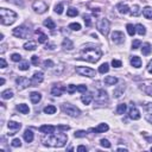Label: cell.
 Returning a JSON list of instances; mask_svg holds the SVG:
<instances>
[{
    "label": "cell",
    "mask_w": 152,
    "mask_h": 152,
    "mask_svg": "<svg viewBox=\"0 0 152 152\" xmlns=\"http://www.w3.org/2000/svg\"><path fill=\"white\" fill-rule=\"evenodd\" d=\"M68 140V136L65 133H56V134H49L47 138L43 139V145L44 146H50V147H62L65 145Z\"/></svg>",
    "instance_id": "6da1fadb"
},
{
    "label": "cell",
    "mask_w": 152,
    "mask_h": 152,
    "mask_svg": "<svg viewBox=\"0 0 152 152\" xmlns=\"http://www.w3.org/2000/svg\"><path fill=\"white\" fill-rule=\"evenodd\" d=\"M102 52L100 50V48L97 47H88V48H84L82 50V54H81V58L84 59V61H88L90 63H96L99 59L101 58Z\"/></svg>",
    "instance_id": "7a4b0ae2"
},
{
    "label": "cell",
    "mask_w": 152,
    "mask_h": 152,
    "mask_svg": "<svg viewBox=\"0 0 152 152\" xmlns=\"http://www.w3.org/2000/svg\"><path fill=\"white\" fill-rule=\"evenodd\" d=\"M0 18H1V24L4 25H12L17 19V13L12 10H7L1 7L0 9Z\"/></svg>",
    "instance_id": "3957f363"
},
{
    "label": "cell",
    "mask_w": 152,
    "mask_h": 152,
    "mask_svg": "<svg viewBox=\"0 0 152 152\" xmlns=\"http://www.w3.org/2000/svg\"><path fill=\"white\" fill-rule=\"evenodd\" d=\"M61 108H62V111H63V113L68 114V115H70V116H78V115L81 114V111L78 109L76 106L71 105V103H62Z\"/></svg>",
    "instance_id": "277c9868"
},
{
    "label": "cell",
    "mask_w": 152,
    "mask_h": 152,
    "mask_svg": "<svg viewBox=\"0 0 152 152\" xmlns=\"http://www.w3.org/2000/svg\"><path fill=\"white\" fill-rule=\"evenodd\" d=\"M109 28H111V24L108 22V19H106V18L100 19V20L97 22V24H96L97 31L103 36H107L109 34Z\"/></svg>",
    "instance_id": "5b68a950"
},
{
    "label": "cell",
    "mask_w": 152,
    "mask_h": 152,
    "mask_svg": "<svg viewBox=\"0 0 152 152\" xmlns=\"http://www.w3.org/2000/svg\"><path fill=\"white\" fill-rule=\"evenodd\" d=\"M30 35V29L26 28L25 25L17 26L16 29H13V36H16L18 38H26Z\"/></svg>",
    "instance_id": "8992f818"
},
{
    "label": "cell",
    "mask_w": 152,
    "mask_h": 152,
    "mask_svg": "<svg viewBox=\"0 0 152 152\" xmlns=\"http://www.w3.org/2000/svg\"><path fill=\"white\" fill-rule=\"evenodd\" d=\"M32 9H34L37 13H39V14H42V13H45L48 11L49 6L44 0H36V1L32 4Z\"/></svg>",
    "instance_id": "52a82bcc"
},
{
    "label": "cell",
    "mask_w": 152,
    "mask_h": 152,
    "mask_svg": "<svg viewBox=\"0 0 152 152\" xmlns=\"http://www.w3.org/2000/svg\"><path fill=\"white\" fill-rule=\"evenodd\" d=\"M95 103L97 106H105L108 103V94L107 91H105L103 89H100L99 90V93L95 97Z\"/></svg>",
    "instance_id": "ba28073f"
},
{
    "label": "cell",
    "mask_w": 152,
    "mask_h": 152,
    "mask_svg": "<svg viewBox=\"0 0 152 152\" xmlns=\"http://www.w3.org/2000/svg\"><path fill=\"white\" fill-rule=\"evenodd\" d=\"M76 72L80 74L81 76H87V77L95 76V70L91 68H88V67H76Z\"/></svg>",
    "instance_id": "9c48e42d"
},
{
    "label": "cell",
    "mask_w": 152,
    "mask_h": 152,
    "mask_svg": "<svg viewBox=\"0 0 152 152\" xmlns=\"http://www.w3.org/2000/svg\"><path fill=\"white\" fill-rule=\"evenodd\" d=\"M17 82V87L19 90H23L25 88H28V87H31L32 83H31V80H29L28 77H19L16 80Z\"/></svg>",
    "instance_id": "30bf717a"
},
{
    "label": "cell",
    "mask_w": 152,
    "mask_h": 152,
    "mask_svg": "<svg viewBox=\"0 0 152 152\" xmlns=\"http://www.w3.org/2000/svg\"><path fill=\"white\" fill-rule=\"evenodd\" d=\"M44 80V74L42 71H36L34 76H32L31 78V83H32V87H36V86H38L39 83H42Z\"/></svg>",
    "instance_id": "8fae6325"
},
{
    "label": "cell",
    "mask_w": 152,
    "mask_h": 152,
    "mask_svg": "<svg viewBox=\"0 0 152 152\" xmlns=\"http://www.w3.org/2000/svg\"><path fill=\"white\" fill-rule=\"evenodd\" d=\"M125 41V36L121 31H114L112 34V42L114 44H122Z\"/></svg>",
    "instance_id": "7c38bea8"
},
{
    "label": "cell",
    "mask_w": 152,
    "mask_h": 152,
    "mask_svg": "<svg viewBox=\"0 0 152 152\" xmlns=\"http://www.w3.org/2000/svg\"><path fill=\"white\" fill-rule=\"evenodd\" d=\"M139 88L144 91L145 94L152 96V81H145V82H143L139 86Z\"/></svg>",
    "instance_id": "4fadbf2b"
},
{
    "label": "cell",
    "mask_w": 152,
    "mask_h": 152,
    "mask_svg": "<svg viewBox=\"0 0 152 152\" xmlns=\"http://www.w3.org/2000/svg\"><path fill=\"white\" fill-rule=\"evenodd\" d=\"M128 116L131 119H133V120H139V119H140V112H139V109H138L136 106L132 105L130 111H128Z\"/></svg>",
    "instance_id": "5bb4252c"
},
{
    "label": "cell",
    "mask_w": 152,
    "mask_h": 152,
    "mask_svg": "<svg viewBox=\"0 0 152 152\" xmlns=\"http://www.w3.org/2000/svg\"><path fill=\"white\" fill-rule=\"evenodd\" d=\"M7 127L10 128L11 131V133H9V136H13V134H16V132L20 130L22 127V124H19V122H16V121H10L7 124Z\"/></svg>",
    "instance_id": "9a60e30c"
},
{
    "label": "cell",
    "mask_w": 152,
    "mask_h": 152,
    "mask_svg": "<svg viewBox=\"0 0 152 152\" xmlns=\"http://www.w3.org/2000/svg\"><path fill=\"white\" fill-rule=\"evenodd\" d=\"M56 130L55 126H51V125H42L41 127H39V131L42 132V133H45V134H51L54 133Z\"/></svg>",
    "instance_id": "2e32d148"
},
{
    "label": "cell",
    "mask_w": 152,
    "mask_h": 152,
    "mask_svg": "<svg viewBox=\"0 0 152 152\" xmlns=\"http://www.w3.org/2000/svg\"><path fill=\"white\" fill-rule=\"evenodd\" d=\"M64 90H65V88L63 86H54L51 89V94L54 96H61L64 93Z\"/></svg>",
    "instance_id": "e0dca14e"
},
{
    "label": "cell",
    "mask_w": 152,
    "mask_h": 152,
    "mask_svg": "<svg viewBox=\"0 0 152 152\" xmlns=\"http://www.w3.org/2000/svg\"><path fill=\"white\" fill-rule=\"evenodd\" d=\"M108 130H109V127H108L107 124H100L97 127L93 128L91 131H93L94 133H103V132H107Z\"/></svg>",
    "instance_id": "ac0fdd59"
},
{
    "label": "cell",
    "mask_w": 152,
    "mask_h": 152,
    "mask_svg": "<svg viewBox=\"0 0 152 152\" xmlns=\"http://www.w3.org/2000/svg\"><path fill=\"white\" fill-rule=\"evenodd\" d=\"M30 100L32 103H38L39 101L42 100V95L38 93V91H32L30 94Z\"/></svg>",
    "instance_id": "d6986e66"
},
{
    "label": "cell",
    "mask_w": 152,
    "mask_h": 152,
    "mask_svg": "<svg viewBox=\"0 0 152 152\" xmlns=\"http://www.w3.org/2000/svg\"><path fill=\"white\" fill-rule=\"evenodd\" d=\"M116 10L121 13V14H126V13L130 12V7H128V5L126 4H124V3H120V4H118L116 6Z\"/></svg>",
    "instance_id": "ffe728a7"
},
{
    "label": "cell",
    "mask_w": 152,
    "mask_h": 152,
    "mask_svg": "<svg viewBox=\"0 0 152 152\" xmlns=\"http://www.w3.org/2000/svg\"><path fill=\"white\" fill-rule=\"evenodd\" d=\"M131 65L132 67H134V68H140L141 67V59L140 57H138V56H133V57H131Z\"/></svg>",
    "instance_id": "44dd1931"
},
{
    "label": "cell",
    "mask_w": 152,
    "mask_h": 152,
    "mask_svg": "<svg viewBox=\"0 0 152 152\" xmlns=\"http://www.w3.org/2000/svg\"><path fill=\"white\" fill-rule=\"evenodd\" d=\"M34 138H35L34 132H32L31 130H26V131L24 132V139H25L26 143H32Z\"/></svg>",
    "instance_id": "7402d4cb"
},
{
    "label": "cell",
    "mask_w": 152,
    "mask_h": 152,
    "mask_svg": "<svg viewBox=\"0 0 152 152\" xmlns=\"http://www.w3.org/2000/svg\"><path fill=\"white\" fill-rule=\"evenodd\" d=\"M152 51V48H151V44L150 43H144L143 47H141V54L144 56H149Z\"/></svg>",
    "instance_id": "603a6c76"
},
{
    "label": "cell",
    "mask_w": 152,
    "mask_h": 152,
    "mask_svg": "<svg viewBox=\"0 0 152 152\" xmlns=\"http://www.w3.org/2000/svg\"><path fill=\"white\" fill-rule=\"evenodd\" d=\"M62 47L65 50H72V49H74V43H72L69 38H64V41L62 43Z\"/></svg>",
    "instance_id": "cb8c5ba5"
},
{
    "label": "cell",
    "mask_w": 152,
    "mask_h": 152,
    "mask_svg": "<svg viewBox=\"0 0 152 152\" xmlns=\"http://www.w3.org/2000/svg\"><path fill=\"white\" fill-rule=\"evenodd\" d=\"M43 25L45 26V28L50 29V30H54V29L56 28V24H55V22L52 20L51 18H48V19H45V20L43 22Z\"/></svg>",
    "instance_id": "d4e9b609"
},
{
    "label": "cell",
    "mask_w": 152,
    "mask_h": 152,
    "mask_svg": "<svg viewBox=\"0 0 152 152\" xmlns=\"http://www.w3.org/2000/svg\"><path fill=\"white\" fill-rule=\"evenodd\" d=\"M24 49L25 50H29V51H34V50L37 49V44H36V42H32V41L26 42L24 44Z\"/></svg>",
    "instance_id": "484cf974"
},
{
    "label": "cell",
    "mask_w": 152,
    "mask_h": 152,
    "mask_svg": "<svg viewBox=\"0 0 152 152\" xmlns=\"http://www.w3.org/2000/svg\"><path fill=\"white\" fill-rule=\"evenodd\" d=\"M145 109H146V112H147L146 120L152 124V103H147L146 106H145Z\"/></svg>",
    "instance_id": "4316f807"
},
{
    "label": "cell",
    "mask_w": 152,
    "mask_h": 152,
    "mask_svg": "<svg viewBox=\"0 0 152 152\" xmlns=\"http://www.w3.org/2000/svg\"><path fill=\"white\" fill-rule=\"evenodd\" d=\"M118 83V78L114 77V76H107L105 77V84L107 86H114Z\"/></svg>",
    "instance_id": "83f0119b"
},
{
    "label": "cell",
    "mask_w": 152,
    "mask_h": 152,
    "mask_svg": "<svg viewBox=\"0 0 152 152\" xmlns=\"http://www.w3.org/2000/svg\"><path fill=\"white\" fill-rule=\"evenodd\" d=\"M17 109H18L19 112H20V113H23V114H29V112H30L29 106H28V105H25V103L18 105V106H17Z\"/></svg>",
    "instance_id": "f1b7e54d"
},
{
    "label": "cell",
    "mask_w": 152,
    "mask_h": 152,
    "mask_svg": "<svg viewBox=\"0 0 152 152\" xmlns=\"http://www.w3.org/2000/svg\"><path fill=\"white\" fill-rule=\"evenodd\" d=\"M81 100H82V102H83L84 105H89V103L91 102V100H93V94H91V93L84 94V95H82Z\"/></svg>",
    "instance_id": "f546056e"
},
{
    "label": "cell",
    "mask_w": 152,
    "mask_h": 152,
    "mask_svg": "<svg viewBox=\"0 0 152 152\" xmlns=\"http://www.w3.org/2000/svg\"><path fill=\"white\" fill-rule=\"evenodd\" d=\"M143 16L146 19H152V7L146 6V7L143 10Z\"/></svg>",
    "instance_id": "4dcf8cb0"
},
{
    "label": "cell",
    "mask_w": 152,
    "mask_h": 152,
    "mask_svg": "<svg viewBox=\"0 0 152 152\" xmlns=\"http://www.w3.org/2000/svg\"><path fill=\"white\" fill-rule=\"evenodd\" d=\"M56 111H57V108L52 105H48L47 107H44V113L45 114H55Z\"/></svg>",
    "instance_id": "1f68e13d"
},
{
    "label": "cell",
    "mask_w": 152,
    "mask_h": 152,
    "mask_svg": "<svg viewBox=\"0 0 152 152\" xmlns=\"http://www.w3.org/2000/svg\"><path fill=\"white\" fill-rule=\"evenodd\" d=\"M136 32H137V34H139L140 36H144L145 34H146V29H145L144 25L137 24V25H136Z\"/></svg>",
    "instance_id": "d6a6232c"
},
{
    "label": "cell",
    "mask_w": 152,
    "mask_h": 152,
    "mask_svg": "<svg viewBox=\"0 0 152 152\" xmlns=\"http://www.w3.org/2000/svg\"><path fill=\"white\" fill-rule=\"evenodd\" d=\"M12 96H13V91L11 89H6L1 93V97L4 99V100H9V99H11Z\"/></svg>",
    "instance_id": "836d02e7"
},
{
    "label": "cell",
    "mask_w": 152,
    "mask_h": 152,
    "mask_svg": "<svg viewBox=\"0 0 152 152\" xmlns=\"http://www.w3.org/2000/svg\"><path fill=\"white\" fill-rule=\"evenodd\" d=\"M126 109H127L126 103H120V105H118V107H116V114H124L125 112H126Z\"/></svg>",
    "instance_id": "e575fe53"
},
{
    "label": "cell",
    "mask_w": 152,
    "mask_h": 152,
    "mask_svg": "<svg viewBox=\"0 0 152 152\" xmlns=\"http://www.w3.org/2000/svg\"><path fill=\"white\" fill-rule=\"evenodd\" d=\"M36 34L38 35L39 34V37H38V43H45V42H47L48 41V36L47 35H45V34H42V32L41 31H36Z\"/></svg>",
    "instance_id": "d590c367"
},
{
    "label": "cell",
    "mask_w": 152,
    "mask_h": 152,
    "mask_svg": "<svg viewBox=\"0 0 152 152\" xmlns=\"http://www.w3.org/2000/svg\"><path fill=\"white\" fill-rule=\"evenodd\" d=\"M108 70H109V64L108 63H103L99 67V72H101V74H106V72H108Z\"/></svg>",
    "instance_id": "8d00e7d4"
},
{
    "label": "cell",
    "mask_w": 152,
    "mask_h": 152,
    "mask_svg": "<svg viewBox=\"0 0 152 152\" xmlns=\"http://www.w3.org/2000/svg\"><path fill=\"white\" fill-rule=\"evenodd\" d=\"M18 68H19V70H23V71H25V70H29V68H30V64H29V62H26V61L19 62Z\"/></svg>",
    "instance_id": "74e56055"
},
{
    "label": "cell",
    "mask_w": 152,
    "mask_h": 152,
    "mask_svg": "<svg viewBox=\"0 0 152 152\" xmlns=\"http://www.w3.org/2000/svg\"><path fill=\"white\" fill-rule=\"evenodd\" d=\"M131 14L132 16H134V17H138L140 14V9H139V6L138 5H134L133 7L131 9Z\"/></svg>",
    "instance_id": "f35d334b"
},
{
    "label": "cell",
    "mask_w": 152,
    "mask_h": 152,
    "mask_svg": "<svg viewBox=\"0 0 152 152\" xmlns=\"http://www.w3.org/2000/svg\"><path fill=\"white\" fill-rule=\"evenodd\" d=\"M78 14V11L75 9V7H70V9H68V11H67V16L68 17H76Z\"/></svg>",
    "instance_id": "ab89813d"
},
{
    "label": "cell",
    "mask_w": 152,
    "mask_h": 152,
    "mask_svg": "<svg viewBox=\"0 0 152 152\" xmlns=\"http://www.w3.org/2000/svg\"><path fill=\"white\" fill-rule=\"evenodd\" d=\"M126 29H127V32H128L130 36H134V34H136V26H133L132 24H127Z\"/></svg>",
    "instance_id": "60d3db41"
},
{
    "label": "cell",
    "mask_w": 152,
    "mask_h": 152,
    "mask_svg": "<svg viewBox=\"0 0 152 152\" xmlns=\"http://www.w3.org/2000/svg\"><path fill=\"white\" fill-rule=\"evenodd\" d=\"M69 29L72 30V31H80L81 30V25L78 23H71V24H69Z\"/></svg>",
    "instance_id": "b9f144b4"
},
{
    "label": "cell",
    "mask_w": 152,
    "mask_h": 152,
    "mask_svg": "<svg viewBox=\"0 0 152 152\" xmlns=\"http://www.w3.org/2000/svg\"><path fill=\"white\" fill-rule=\"evenodd\" d=\"M11 145H12L13 147H20V146H22V141H20V139H19V138H16V139L12 140Z\"/></svg>",
    "instance_id": "7bdbcfd3"
},
{
    "label": "cell",
    "mask_w": 152,
    "mask_h": 152,
    "mask_svg": "<svg viewBox=\"0 0 152 152\" xmlns=\"http://www.w3.org/2000/svg\"><path fill=\"white\" fill-rule=\"evenodd\" d=\"M83 20L86 23V26H90L91 25V17L89 14H84L83 16Z\"/></svg>",
    "instance_id": "ee69618b"
},
{
    "label": "cell",
    "mask_w": 152,
    "mask_h": 152,
    "mask_svg": "<svg viewBox=\"0 0 152 152\" xmlns=\"http://www.w3.org/2000/svg\"><path fill=\"white\" fill-rule=\"evenodd\" d=\"M141 45V42L139 41V39H134L133 42H132V49L133 50H136V49H138Z\"/></svg>",
    "instance_id": "f6af8a7d"
},
{
    "label": "cell",
    "mask_w": 152,
    "mask_h": 152,
    "mask_svg": "<svg viewBox=\"0 0 152 152\" xmlns=\"http://www.w3.org/2000/svg\"><path fill=\"white\" fill-rule=\"evenodd\" d=\"M55 12L57 14H62L63 13V4H58L55 6Z\"/></svg>",
    "instance_id": "bcb514c9"
},
{
    "label": "cell",
    "mask_w": 152,
    "mask_h": 152,
    "mask_svg": "<svg viewBox=\"0 0 152 152\" xmlns=\"http://www.w3.org/2000/svg\"><path fill=\"white\" fill-rule=\"evenodd\" d=\"M11 59L13 62H22V56L19 55V54H13L11 56Z\"/></svg>",
    "instance_id": "7dc6e473"
},
{
    "label": "cell",
    "mask_w": 152,
    "mask_h": 152,
    "mask_svg": "<svg viewBox=\"0 0 152 152\" xmlns=\"http://www.w3.org/2000/svg\"><path fill=\"white\" fill-rule=\"evenodd\" d=\"M43 65H44V68H51V67H54V62H52L51 59H45L43 62Z\"/></svg>",
    "instance_id": "c3c4849f"
},
{
    "label": "cell",
    "mask_w": 152,
    "mask_h": 152,
    "mask_svg": "<svg viewBox=\"0 0 152 152\" xmlns=\"http://www.w3.org/2000/svg\"><path fill=\"white\" fill-rule=\"evenodd\" d=\"M76 90L80 91V93H86V91H87V86H84V84L76 86Z\"/></svg>",
    "instance_id": "681fc988"
},
{
    "label": "cell",
    "mask_w": 152,
    "mask_h": 152,
    "mask_svg": "<svg viewBox=\"0 0 152 152\" xmlns=\"http://www.w3.org/2000/svg\"><path fill=\"white\" fill-rule=\"evenodd\" d=\"M86 136H87V132L86 131H76L75 132V137L76 138H84Z\"/></svg>",
    "instance_id": "f907efd6"
},
{
    "label": "cell",
    "mask_w": 152,
    "mask_h": 152,
    "mask_svg": "<svg viewBox=\"0 0 152 152\" xmlns=\"http://www.w3.org/2000/svg\"><path fill=\"white\" fill-rule=\"evenodd\" d=\"M100 144H101V146L106 147V149H109L111 147V143L107 140V139H101L100 140Z\"/></svg>",
    "instance_id": "816d5d0a"
},
{
    "label": "cell",
    "mask_w": 152,
    "mask_h": 152,
    "mask_svg": "<svg viewBox=\"0 0 152 152\" xmlns=\"http://www.w3.org/2000/svg\"><path fill=\"white\" fill-rule=\"evenodd\" d=\"M112 65H113L114 68H120L122 63H121V61H119V59H113V61H112Z\"/></svg>",
    "instance_id": "f5cc1de1"
},
{
    "label": "cell",
    "mask_w": 152,
    "mask_h": 152,
    "mask_svg": "<svg viewBox=\"0 0 152 152\" xmlns=\"http://www.w3.org/2000/svg\"><path fill=\"white\" fill-rule=\"evenodd\" d=\"M67 91H68L69 94H72L74 91H76V86H74V84L68 86V87H67Z\"/></svg>",
    "instance_id": "db71d44e"
},
{
    "label": "cell",
    "mask_w": 152,
    "mask_h": 152,
    "mask_svg": "<svg viewBox=\"0 0 152 152\" xmlns=\"http://www.w3.org/2000/svg\"><path fill=\"white\" fill-rule=\"evenodd\" d=\"M125 89V87H120V89H115L114 90V96L115 97H120V95H121V91Z\"/></svg>",
    "instance_id": "11a10c76"
},
{
    "label": "cell",
    "mask_w": 152,
    "mask_h": 152,
    "mask_svg": "<svg viewBox=\"0 0 152 152\" xmlns=\"http://www.w3.org/2000/svg\"><path fill=\"white\" fill-rule=\"evenodd\" d=\"M31 61H32V64H34V65H38L39 58H38V56H32L31 57Z\"/></svg>",
    "instance_id": "9f6ffc18"
},
{
    "label": "cell",
    "mask_w": 152,
    "mask_h": 152,
    "mask_svg": "<svg viewBox=\"0 0 152 152\" xmlns=\"http://www.w3.org/2000/svg\"><path fill=\"white\" fill-rule=\"evenodd\" d=\"M7 67V63H6V61L4 58H0V68H6Z\"/></svg>",
    "instance_id": "6f0895ef"
},
{
    "label": "cell",
    "mask_w": 152,
    "mask_h": 152,
    "mask_svg": "<svg viewBox=\"0 0 152 152\" xmlns=\"http://www.w3.org/2000/svg\"><path fill=\"white\" fill-rule=\"evenodd\" d=\"M57 128H58V130H62V131H68L70 127H69V126H64V125H59Z\"/></svg>",
    "instance_id": "680465c9"
},
{
    "label": "cell",
    "mask_w": 152,
    "mask_h": 152,
    "mask_svg": "<svg viewBox=\"0 0 152 152\" xmlns=\"http://www.w3.org/2000/svg\"><path fill=\"white\" fill-rule=\"evenodd\" d=\"M77 151H78V152H81V151H84V152H86V151H87V147L83 146V145H80V146L77 147Z\"/></svg>",
    "instance_id": "91938a15"
},
{
    "label": "cell",
    "mask_w": 152,
    "mask_h": 152,
    "mask_svg": "<svg viewBox=\"0 0 152 152\" xmlns=\"http://www.w3.org/2000/svg\"><path fill=\"white\" fill-rule=\"evenodd\" d=\"M147 71L150 72V74H152V61L149 63V65H147Z\"/></svg>",
    "instance_id": "94428289"
},
{
    "label": "cell",
    "mask_w": 152,
    "mask_h": 152,
    "mask_svg": "<svg viewBox=\"0 0 152 152\" xmlns=\"http://www.w3.org/2000/svg\"><path fill=\"white\" fill-rule=\"evenodd\" d=\"M5 51H6V45L3 44V45H1V50H0V52H1V54H4Z\"/></svg>",
    "instance_id": "6125c7cd"
},
{
    "label": "cell",
    "mask_w": 152,
    "mask_h": 152,
    "mask_svg": "<svg viewBox=\"0 0 152 152\" xmlns=\"http://www.w3.org/2000/svg\"><path fill=\"white\" fill-rule=\"evenodd\" d=\"M47 49H50V50H54V49H55V45H54V44H50V45H47Z\"/></svg>",
    "instance_id": "be15d7a7"
},
{
    "label": "cell",
    "mask_w": 152,
    "mask_h": 152,
    "mask_svg": "<svg viewBox=\"0 0 152 152\" xmlns=\"http://www.w3.org/2000/svg\"><path fill=\"white\" fill-rule=\"evenodd\" d=\"M4 83H5V78H4V77H1V78H0V84L3 86Z\"/></svg>",
    "instance_id": "e7e4bbea"
},
{
    "label": "cell",
    "mask_w": 152,
    "mask_h": 152,
    "mask_svg": "<svg viewBox=\"0 0 152 152\" xmlns=\"http://www.w3.org/2000/svg\"><path fill=\"white\" fill-rule=\"evenodd\" d=\"M118 151H127V149H124V147H119Z\"/></svg>",
    "instance_id": "03108f58"
},
{
    "label": "cell",
    "mask_w": 152,
    "mask_h": 152,
    "mask_svg": "<svg viewBox=\"0 0 152 152\" xmlns=\"http://www.w3.org/2000/svg\"><path fill=\"white\" fill-rule=\"evenodd\" d=\"M151 151H152V147H151Z\"/></svg>",
    "instance_id": "003e7915"
}]
</instances>
